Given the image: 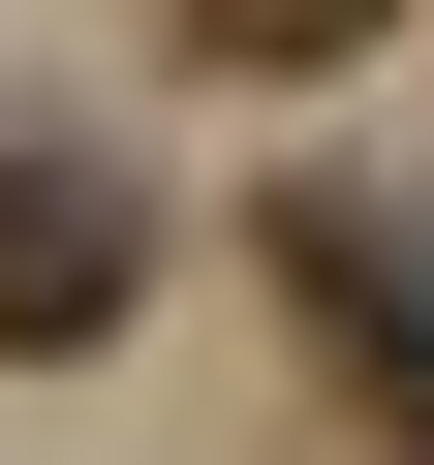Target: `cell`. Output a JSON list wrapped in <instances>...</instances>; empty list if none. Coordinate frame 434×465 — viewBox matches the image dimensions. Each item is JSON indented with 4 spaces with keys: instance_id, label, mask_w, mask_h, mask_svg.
I'll use <instances>...</instances> for the list:
<instances>
[{
    "instance_id": "1",
    "label": "cell",
    "mask_w": 434,
    "mask_h": 465,
    "mask_svg": "<svg viewBox=\"0 0 434 465\" xmlns=\"http://www.w3.org/2000/svg\"><path fill=\"white\" fill-rule=\"evenodd\" d=\"M249 280H280V311L403 403V465H434V249H403V217H372V186H280V217H249Z\"/></svg>"
},
{
    "instance_id": "2",
    "label": "cell",
    "mask_w": 434,
    "mask_h": 465,
    "mask_svg": "<svg viewBox=\"0 0 434 465\" xmlns=\"http://www.w3.org/2000/svg\"><path fill=\"white\" fill-rule=\"evenodd\" d=\"M124 280H155V217H124L94 155H32V124H0V372H63V341H124Z\"/></svg>"
},
{
    "instance_id": "3",
    "label": "cell",
    "mask_w": 434,
    "mask_h": 465,
    "mask_svg": "<svg viewBox=\"0 0 434 465\" xmlns=\"http://www.w3.org/2000/svg\"><path fill=\"white\" fill-rule=\"evenodd\" d=\"M155 32H186V63H217V94H341V63H372V32H403V0H155Z\"/></svg>"
}]
</instances>
